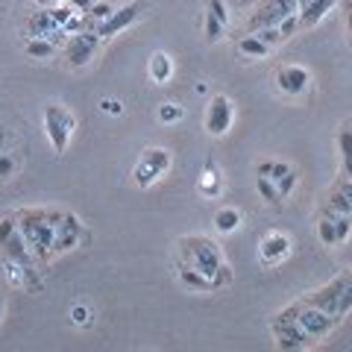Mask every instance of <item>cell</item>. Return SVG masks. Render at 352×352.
<instances>
[{
	"mask_svg": "<svg viewBox=\"0 0 352 352\" xmlns=\"http://www.w3.org/2000/svg\"><path fill=\"white\" fill-rule=\"evenodd\" d=\"M88 241V229L80 223V217L65 212V217L59 220L56 226V238H53V256H59V252H68L74 247H80Z\"/></svg>",
	"mask_w": 352,
	"mask_h": 352,
	"instance_id": "obj_9",
	"label": "cell"
},
{
	"mask_svg": "<svg viewBox=\"0 0 352 352\" xmlns=\"http://www.w3.org/2000/svg\"><path fill=\"white\" fill-rule=\"evenodd\" d=\"M270 329H273V338H276V346H279V349L294 352V349H308V346H314V344H317V340L300 326V320H296V308H294V302H291L288 308H282V311L273 317Z\"/></svg>",
	"mask_w": 352,
	"mask_h": 352,
	"instance_id": "obj_3",
	"label": "cell"
},
{
	"mask_svg": "<svg viewBox=\"0 0 352 352\" xmlns=\"http://www.w3.org/2000/svg\"><path fill=\"white\" fill-rule=\"evenodd\" d=\"M338 0H300V6H296V15H300V27L311 30L317 27L320 21L332 12Z\"/></svg>",
	"mask_w": 352,
	"mask_h": 352,
	"instance_id": "obj_17",
	"label": "cell"
},
{
	"mask_svg": "<svg viewBox=\"0 0 352 352\" xmlns=\"http://www.w3.org/2000/svg\"><path fill=\"white\" fill-rule=\"evenodd\" d=\"M226 30H229V27H223V24L217 21V15H212V12L206 9V38L214 44V41L223 38V32H226Z\"/></svg>",
	"mask_w": 352,
	"mask_h": 352,
	"instance_id": "obj_29",
	"label": "cell"
},
{
	"mask_svg": "<svg viewBox=\"0 0 352 352\" xmlns=\"http://www.w3.org/2000/svg\"><path fill=\"white\" fill-rule=\"evenodd\" d=\"M273 164H276V162H258L256 173H258V176H270V173H273Z\"/></svg>",
	"mask_w": 352,
	"mask_h": 352,
	"instance_id": "obj_41",
	"label": "cell"
},
{
	"mask_svg": "<svg viewBox=\"0 0 352 352\" xmlns=\"http://www.w3.org/2000/svg\"><path fill=\"white\" fill-rule=\"evenodd\" d=\"M294 308H296V320H300V326L314 340H323L326 335H332V329L338 326V320L332 314H326V311H320V308H314V305H305L302 300H296Z\"/></svg>",
	"mask_w": 352,
	"mask_h": 352,
	"instance_id": "obj_6",
	"label": "cell"
},
{
	"mask_svg": "<svg viewBox=\"0 0 352 352\" xmlns=\"http://www.w3.org/2000/svg\"><path fill=\"white\" fill-rule=\"evenodd\" d=\"M3 311H6V302H3V294H0V320H3Z\"/></svg>",
	"mask_w": 352,
	"mask_h": 352,
	"instance_id": "obj_44",
	"label": "cell"
},
{
	"mask_svg": "<svg viewBox=\"0 0 352 352\" xmlns=\"http://www.w3.org/2000/svg\"><path fill=\"white\" fill-rule=\"evenodd\" d=\"M232 282V267H229V264H223V267H220L214 276H212V288L217 291V288H226V285Z\"/></svg>",
	"mask_w": 352,
	"mask_h": 352,
	"instance_id": "obj_34",
	"label": "cell"
},
{
	"mask_svg": "<svg viewBox=\"0 0 352 352\" xmlns=\"http://www.w3.org/2000/svg\"><path fill=\"white\" fill-rule=\"evenodd\" d=\"M238 226H241V212H238V208L223 206V208H217V212H214V229L220 235H232Z\"/></svg>",
	"mask_w": 352,
	"mask_h": 352,
	"instance_id": "obj_22",
	"label": "cell"
},
{
	"mask_svg": "<svg viewBox=\"0 0 352 352\" xmlns=\"http://www.w3.org/2000/svg\"><path fill=\"white\" fill-rule=\"evenodd\" d=\"M15 220L36 261L44 264L53 256V238H56V226L50 223L47 208H21V212H15Z\"/></svg>",
	"mask_w": 352,
	"mask_h": 352,
	"instance_id": "obj_1",
	"label": "cell"
},
{
	"mask_svg": "<svg viewBox=\"0 0 352 352\" xmlns=\"http://www.w3.org/2000/svg\"><path fill=\"white\" fill-rule=\"evenodd\" d=\"M317 241H320L323 247H340L338 244V232H335V220L332 214H320V220H317Z\"/></svg>",
	"mask_w": 352,
	"mask_h": 352,
	"instance_id": "obj_24",
	"label": "cell"
},
{
	"mask_svg": "<svg viewBox=\"0 0 352 352\" xmlns=\"http://www.w3.org/2000/svg\"><path fill=\"white\" fill-rule=\"evenodd\" d=\"M288 252H291V241H288V235H282V232L264 235V241L258 244V258H261L264 267H276L279 261L288 258Z\"/></svg>",
	"mask_w": 352,
	"mask_h": 352,
	"instance_id": "obj_15",
	"label": "cell"
},
{
	"mask_svg": "<svg viewBox=\"0 0 352 352\" xmlns=\"http://www.w3.org/2000/svg\"><path fill=\"white\" fill-rule=\"evenodd\" d=\"M300 0H270L267 6H261L258 12H252L250 21H247V32H256V30H264V27H279L285 18L296 12Z\"/></svg>",
	"mask_w": 352,
	"mask_h": 352,
	"instance_id": "obj_8",
	"label": "cell"
},
{
	"mask_svg": "<svg viewBox=\"0 0 352 352\" xmlns=\"http://www.w3.org/2000/svg\"><path fill=\"white\" fill-rule=\"evenodd\" d=\"M71 323L74 326H88L91 323V311H88L85 305H74L71 308Z\"/></svg>",
	"mask_w": 352,
	"mask_h": 352,
	"instance_id": "obj_35",
	"label": "cell"
},
{
	"mask_svg": "<svg viewBox=\"0 0 352 352\" xmlns=\"http://www.w3.org/2000/svg\"><path fill=\"white\" fill-rule=\"evenodd\" d=\"M3 144H6V129H3V124H0V150H3Z\"/></svg>",
	"mask_w": 352,
	"mask_h": 352,
	"instance_id": "obj_43",
	"label": "cell"
},
{
	"mask_svg": "<svg viewBox=\"0 0 352 352\" xmlns=\"http://www.w3.org/2000/svg\"><path fill=\"white\" fill-rule=\"evenodd\" d=\"M100 112H106V115H120V112H124V103L112 100V97H106V100H100Z\"/></svg>",
	"mask_w": 352,
	"mask_h": 352,
	"instance_id": "obj_38",
	"label": "cell"
},
{
	"mask_svg": "<svg viewBox=\"0 0 352 352\" xmlns=\"http://www.w3.org/2000/svg\"><path fill=\"white\" fill-rule=\"evenodd\" d=\"M352 311V282L344 285V291H340V305H338V320H344V317Z\"/></svg>",
	"mask_w": 352,
	"mask_h": 352,
	"instance_id": "obj_31",
	"label": "cell"
},
{
	"mask_svg": "<svg viewBox=\"0 0 352 352\" xmlns=\"http://www.w3.org/2000/svg\"><path fill=\"white\" fill-rule=\"evenodd\" d=\"M170 150L164 147H150L141 153V162L135 164V170H132V182L138 185V188H150L153 182L159 179V176H164L170 170Z\"/></svg>",
	"mask_w": 352,
	"mask_h": 352,
	"instance_id": "obj_5",
	"label": "cell"
},
{
	"mask_svg": "<svg viewBox=\"0 0 352 352\" xmlns=\"http://www.w3.org/2000/svg\"><path fill=\"white\" fill-rule=\"evenodd\" d=\"M27 53L32 59H50L53 53H56V44L50 38H30L27 41Z\"/></svg>",
	"mask_w": 352,
	"mask_h": 352,
	"instance_id": "obj_25",
	"label": "cell"
},
{
	"mask_svg": "<svg viewBox=\"0 0 352 352\" xmlns=\"http://www.w3.org/2000/svg\"><path fill=\"white\" fill-rule=\"evenodd\" d=\"M235 120V106L226 94H214L206 112V132L208 135H226Z\"/></svg>",
	"mask_w": 352,
	"mask_h": 352,
	"instance_id": "obj_12",
	"label": "cell"
},
{
	"mask_svg": "<svg viewBox=\"0 0 352 352\" xmlns=\"http://www.w3.org/2000/svg\"><path fill=\"white\" fill-rule=\"evenodd\" d=\"M256 36H258L261 41H267L270 47H276V44H282V41H285V36H282V30H279V27H264V30H256Z\"/></svg>",
	"mask_w": 352,
	"mask_h": 352,
	"instance_id": "obj_32",
	"label": "cell"
},
{
	"mask_svg": "<svg viewBox=\"0 0 352 352\" xmlns=\"http://www.w3.org/2000/svg\"><path fill=\"white\" fill-rule=\"evenodd\" d=\"M24 32L30 38H50V41H59L65 36V30L53 21L50 9H38V12H32L27 21H24Z\"/></svg>",
	"mask_w": 352,
	"mask_h": 352,
	"instance_id": "obj_14",
	"label": "cell"
},
{
	"mask_svg": "<svg viewBox=\"0 0 352 352\" xmlns=\"http://www.w3.org/2000/svg\"><path fill=\"white\" fill-rule=\"evenodd\" d=\"M238 50H241V56H247V59H261V56H267L273 47L267 41H261L256 32H247V36L238 41Z\"/></svg>",
	"mask_w": 352,
	"mask_h": 352,
	"instance_id": "obj_23",
	"label": "cell"
},
{
	"mask_svg": "<svg viewBox=\"0 0 352 352\" xmlns=\"http://www.w3.org/2000/svg\"><path fill=\"white\" fill-rule=\"evenodd\" d=\"M279 30H282V36H285V41H288V38L294 36V32H296V30H300V15H296V12H294V15H288V18H285V21H282V24H279Z\"/></svg>",
	"mask_w": 352,
	"mask_h": 352,
	"instance_id": "obj_36",
	"label": "cell"
},
{
	"mask_svg": "<svg viewBox=\"0 0 352 352\" xmlns=\"http://www.w3.org/2000/svg\"><path fill=\"white\" fill-rule=\"evenodd\" d=\"M185 118V109L179 103H162L159 106V120L162 124H179Z\"/></svg>",
	"mask_w": 352,
	"mask_h": 352,
	"instance_id": "obj_28",
	"label": "cell"
},
{
	"mask_svg": "<svg viewBox=\"0 0 352 352\" xmlns=\"http://www.w3.org/2000/svg\"><path fill=\"white\" fill-rule=\"evenodd\" d=\"M291 170V164H285V162H276V164H273V173H270V179L273 182H276L279 179V176H285V173H288Z\"/></svg>",
	"mask_w": 352,
	"mask_h": 352,
	"instance_id": "obj_39",
	"label": "cell"
},
{
	"mask_svg": "<svg viewBox=\"0 0 352 352\" xmlns=\"http://www.w3.org/2000/svg\"><path fill=\"white\" fill-rule=\"evenodd\" d=\"M147 6H150V0H132V3L115 9V12L109 15L100 27H97V36H100V38H112V36H118V32H124L126 27L135 24Z\"/></svg>",
	"mask_w": 352,
	"mask_h": 352,
	"instance_id": "obj_7",
	"label": "cell"
},
{
	"mask_svg": "<svg viewBox=\"0 0 352 352\" xmlns=\"http://www.w3.org/2000/svg\"><path fill=\"white\" fill-rule=\"evenodd\" d=\"M179 258L188 261L191 267H197L200 273H206L208 279L223 267V252L214 244L212 238L206 235H188V238H179Z\"/></svg>",
	"mask_w": 352,
	"mask_h": 352,
	"instance_id": "obj_2",
	"label": "cell"
},
{
	"mask_svg": "<svg viewBox=\"0 0 352 352\" xmlns=\"http://www.w3.org/2000/svg\"><path fill=\"white\" fill-rule=\"evenodd\" d=\"M326 212H340V214H352V179L349 176L340 173L335 185L329 188V197H326Z\"/></svg>",
	"mask_w": 352,
	"mask_h": 352,
	"instance_id": "obj_16",
	"label": "cell"
},
{
	"mask_svg": "<svg viewBox=\"0 0 352 352\" xmlns=\"http://www.w3.org/2000/svg\"><path fill=\"white\" fill-rule=\"evenodd\" d=\"M308 85H311V74L300 65H282L276 71V88L285 97H302Z\"/></svg>",
	"mask_w": 352,
	"mask_h": 352,
	"instance_id": "obj_13",
	"label": "cell"
},
{
	"mask_svg": "<svg viewBox=\"0 0 352 352\" xmlns=\"http://www.w3.org/2000/svg\"><path fill=\"white\" fill-rule=\"evenodd\" d=\"M41 9H50V6H59V3H68V0H36Z\"/></svg>",
	"mask_w": 352,
	"mask_h": 352,
	"instance_id": "obj_42",
	"label": "cell"
},
{
	"mask_svg": "<svg viewBox=\"0 0 352 352\" xmlns=\"http://www.w3.org/2000/svg\"><path fill=\"white\" fill-rule=\"evenodd\" d=\"M296 182H300V176H296V170L291 168L285 176H279L276 179V188H279V194H282V200H288V197L294 194V188H296Z\"/></svg>",
	"mask_w": 352,
	"mask_h": 352,
	"instance_id": "obj_30",
	"label": "cell"
},
{
	"mask_svg": "<svg viewBox=\"0 0 352 352\" xmlns=\"http://www.w3.org/2000/svg\"><path fill=\"white\" fill-rule=\"evenodd\" d=\"M176 276H179V282H182L188 291H197V294L214 291V288H212V279H208L206 273H200L197 267H191L188 261H182V258H176Z\"/></svg>",
	"mask_w": 352,
	"mask_h": 352,
	"instance_id": "obj_18",
	"label": "cell"
},
{
	"mask_svg": "<svg viewBox=\"0 0 352 352\" xmlns=\"http://www.w3.org/2000/svg\"><path fill=\"white\" fill-rule=\"evenodd\" d=\"M338 153H340V173L352 179V126L338 129Z\"/></svg>",
	"mask_w": 352,
	"mask_h": 352,
	"instance_id": "obj_21",
	"label": "cell"
},
{
	"mask_svg": "<svg viewBox=\"0 0 352 352\" xmlns=\"http://www.w3.org/2000/svg\"><path fill=\"white\" fill-rule=\"evenodd\" d=\"M258 194H261V200L267 206H279V200H282L276 182H273L270 176H258Z\"/></svg>",
	"mask_w": 352,
	"mask_h": 352,
	"instance_id": "obj_26",
	"label": "cell"
},
{
	"mask_svg": "<svg viewBox=\"0 0 352 352\" xmlns=\"http://www.w3.org/2000/svg\"><path fill=\"white\" fill-rule=\"evenodd\" d=\"M323 212H326V208H323ZM326 214H332V220H335L338 244H346V238L352 232V214H340V212H326Z\"/></svg>",
	"mask_w": 352,
	"mask_h": 352,
	"instance_id": "obj_27",
	"label": "cell"
},
{
	"mask_svg": "<svg viewBox=\"0 0 352 352\" xmlns=\"http://www.w3.org/2000/svg\"><path fill=\"white\" fill-rule=\"evenodd\" d=\"M97 44H100V36H97V30H80L74 32L71 41L65 44V56H68V62L74 65V68H82V65H88L94 59L97 53Z\"/></svg>",
	"mask_w": 352,
	"mask_h": 352,
	"instance_id": "obj_10",
	"label": "cell"
},
{
	"mask_svg": "<svg viewBox=\"0 0 352 352\" xmlns=\"http://www.w3.org/2000/svg\"><path fill=\"white\" fill-rule=\"evenodd\" d=\"M200 194L203 197H208V200H214V197H220V191H223V176H220V170H217V164L208 159L206 162V170H203V176H200Z\"/></svg>",
	"mask_w": 352,
	"mask_h": 352,
	"instance_id": "obj_19",
	"label": "cell"
},
{
	"mask_svg": "<svg viewBox=\"0 0 352 352\" xmlns=\"http://www.w3.org/2000/svg\"><path fill=\"white\" fill-rule=\"evenodd\" d=\"M208 12L217 15V21L223 27H229V6L223 3V0H208Z\"/></svg>",
	"mask_w": 352,
	"mask_h": 352,
	"instance_id": "obj_33",
	"label": "cell"
},
{
	"mask_svg": "<svg viewBox=\"0 0 352 352\" xmlns=\"http://www.w3.org/2000/svg\"><path fill=\"white\" fill-rule=\"evenodd\" d=\"M344 21H346V32L352 38V0H346V3H344Z\"/></svg>",
	"mask_w": 352,
	"mask_h": 352,
	"instance_id": "obj_40",
	"label": "cell"
},
{
	"mask_svg": "<svg viewBox=\"0 0 352 352\" xmlns=\"http://www.w3.org/2000/svg\"><path fill=\"white\" fill-rule=\"evenodd\" d=\"M74 126H76V120L65 106L50 103L44 109V132H47V138L56 153H65V147H68V141L74 135Z\"/></svg>",
	"mask_w": 352,
	"mask_h": 352,
	"instance_id": "obj_4",
	"label": "cell"
},
{
	"mask_svg": "<svg viewBox=\"0 0 352 352\" xmlns=\"http://www.w3.org/2000/svg\"><path fill=\"white\" fill-rule=\"evenodd\" d=\"M147 74H150V80L156 82V85H164L173 76V59L168 56V53H162L156 50L150 56V65H147Z\"/></svg>",
	"mask_w": 352,
	"mask_h": 352,
	"instance_id": "obj_20",
	"label": "cell"
},
{
	"mask_svg": "<svg viewBox=\"0 0 352 352\" xmlns=\"http://www.w3.org/2000/svg\"><path fill=\"white\" fill-rule=\"evenodd\" d=\"M346 273H340V276H335L329 285H323V288H317L314 294H305L302 296V302L305 305H314V308H320V311L326 314H332L335 320H338V305H340V291H344V285H346ZM340 323V320H338Z\"/></svg>",
	"mask_w": 352,
	"mask_h": 352,
	"instance_id": "obj_11",
	"label": "cell"
},
{
	"mask_svg": "<svg viewBox=\"0 0 352 352\" xmlns=\"http://www.w3.org/2000/svg\"><path fill=\"white\" fill-rule=\"evenodd\" d=\"M346 279H349V282H352V267H349V270H346Z\"/></svg>",
	"mask_w": 352,
	"mask_h": 352,
	"instance_id": "obj_45",
	"label": "cell"
},
{
	"mask_svg": "<svg viewBox=\"0 0 352 352\" xmlns=\"http://www.w3.org/2000/svg\"><path fill=\"white\" fill-rule=\"evenodd\" d=\"M12 173H15V159L0 150V179H6V176H12Z\"/></svg>",
	"mask_w": 352,
	"mask_h": 352,
	"instance_id": "obj_37",
	"label": "cell"
}]
</instances>
